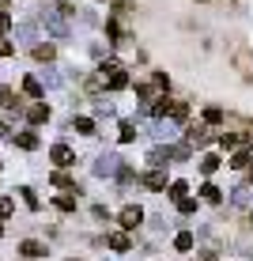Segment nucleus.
I'll use <instances>...</instances> for the list:
<instances>
[{
	"label": "nucleus",
	"instance_id": "f257e3e1",
	"mask_svg": "<svg viewBox=\"0 0 253 261\" xmlns=\"http://www.w3.org/2000/svg\"><path fill=\"white\" fill-rule=\"evenodd\" d=\"M140 223H144V208H140V204H129V208L121 212V227L132 231V227H140Z\"/></svg>",
	"mask_w": 253,
	"mask_h": 261
},
{
	"label": "nucleus",
	"instance_id": "f03ea898",
	"mask_svg": "<svg viewBox=\"0 0 253 261\" xmlns=\"http://www.w3.org/2000/svg\"><path fill=\"white\" fill-rule=\"evenodd\" d=\"M26 121H31V125H46L49 121V106L46 102H34L31 110H26Z\"/></svg>",
	"mask_w": 253,
	"mask_h": 261
},
{
	"label": "nucleus",
	"instance_id": "7ed1b4c3",
	"mask_svg": "<svg viewBox=\"0 0 253 261\" xmlns=\"http://www.w3.org/2000/svg\"><path fill=\"white\" fill-rule=\"evenodd\" d=\"M140 182L148 186V190H155V193H159V190H166V174H162V170H148Z\"/></svg>",
	"mask_w": 253,
	"mask_h": 261
},
{
	"label": "nucleus",
	"instance_id": "20e7f679",
	"mask_svg": "<svg viewBox=\"0 0 253 261\" xmlns=\"http://www.w3.org/2000/svg\"><path fill=\"white\" fill-rule=\"evenodd\" d=\"M53 163H57V167H72V163H76V155H72L68 144H57V148H53Z\"/></svg>",
	"mask_w": 253,
	"mask_h": 261
},
{
	"label": "nucleus",
	"instance_id": "39448f33",
	"mask_svg": "<svg viewBox=\"0 0 253 261\" xmlns=\"http://www.w3.org/2000/svg\"><path fill=\"white\" fill-rule=\"evenodd\" d=\"M19 254H23V257H46V254H49V250H46V246H42V242H38V239H26V242H23V246H19Z\"/></svg>",
	"mask_w": 253,
	"mask_h": 261
},
{
	"label": "nucleus",
	"instance_id": "423d86ee",
	"mask_svg": "<svg viewBox=\"0 0 253 261\" xmlns=\"http://www.w3.org/2000/svg\"><path fill=\"white\" fill-rule=\"evenodd\" d=\"M23 91L31 95V98H46V91H42V84H38L34 76H26V80H23Z\"/></svg>",
	"mask_w": 253,
	"mask_h": 261
},
{
	"label": "nucleus",
	"instance_id": "0eeeda50",
	"mask_svg": "<svg viewBox=\"0 0 253 261\" xmlns=\"http://www.w3.org/2000/svg\"><path fill=\"white\" fill-rule=\"evenodd\" d=\"M110 87H114V91H121V87H129V72L114 68V72H110Z\"/></svg>",
	"mask_w": 253,
	"mask_h": 261
},
{
	"label": "nucleus",
	"instance_id": "6e6552de",
	"mask_svg": "<svg viewBox=\"0 0 253 261\" xmlns=\"http://www.w3.org/2000/svg\"><path fill=\"white\" fill-rule=\"evenodd\" d=\"M249 159H253V151H249V148H242V151H234L231 167H234V170H242V167H249Z\"/></svg>",
	"mask_w": 253,
	"mask_h": 261
},
{
	"label": "nucleus",
	"instance_id": "1a4fd4ad",
	"mask_svg": "<svg viewBox=\"0 0 253 261\" xmlns=\"http://www.w3.org/2000/svg\"><path fill=\"white\" fill-rule=\"evenodd\" d=\"M201 193H204V201H212V204H219V201H223L219 186H212V182H204V186H201Z\"/></svg>",
	"mask_w": 253,
	"mask_h": 261
},
{
	"label": "nucleus",
	"instance_id": "9d476101",
	"mask_svg": "<svg viewBox=\"0 0 253 261\" xmlns=\"http://www.w3.org/2000/svg\"><path fill=\"white\" fill-rule=\"evenodd\" d=\"M110 246L117 250V254H125V250H129L132 242H129V235H125V231H117V235H110Z\"/></svg>",
	"mask_w": 253,
	"mask_h": 261
},
{
	"label": "nucleus",
	"instance_id": "9b49d317",
	"mask_svg": "<svg viewBox=\"0 0 253 261\" xmlns=\"http://www.w3.org/2000/svg\"><path fill=\"white\" fill-rule=\"evenodd\" d=\"M15 144H19V148H38V133H19V137H15Z\"/></svg>",
	"mask_w": 253,
	"mask_h": 261
},
{
	"label": "nucleus",
	"instance_id": "f8f14e48",
	"mask_svg": "<svg viewBox=\"0 0 253 261\" xmlns=\"http://www.w3.org/2000/svg\"><path fill=\"white\" fill-rule=\"evenodd\" d=\"M72 129L83 133V137H91V133H95V121H91V118H76V121H72Z\"/></svg>",
	"mask_w": 253,
	"mask_h": 261
},
{
	"label": "nucleus",
	"instance_id": "ddd939ff",
	"mask_svg": "<svg viewBox=\"0 0 253 261\" xmlns=\"http://www.w3.org/2000/svg\"><path fill=\"white\" fill-rule=\"evenodd\" d=\"M193 242H196V239L189 235V231H182V235L174 239V250H185V254H189V250H193Z\"/></svg>",
	"mask_w": 253,
	"mask_h": 261
},
{
	"label": "nucleus",
	"instance_id": "4468645a",
	"mask_svg": "<svg viewBox=\"0 0 253 261\" xmlns=\"http://www.w3.org/2000/svg\"><path fill=\"white\" fill-rule=\"evenodd\" d=\"M166 114H170V118H174V121H185L189 106H185V102H170V110H166Z\"/></svg>",
	"mask_w": 253,
	"mask_h": 261
},
{
	"label": "nucleus",
	"instance_id": "2eb2a0df",
	"mask_svg": "<svg viewBox=\"0 0 253 261\" xmlns=\"http://www.w3.org/2000/svg\"><path fill=\"white\" fill-rule=\"evenodd\" d=\"M204 121H208V125H219V121H223V110H219V106H208V110H204Z\"/></svg>",
	"mask_w": 253,
	"mask_h": 261
},
{
	"label": "nucleus",
	"instance_id": "dca6fc26",
	"mask_svg": "<svg viewBox=\"0 0 253 261\" xmlns=\"http://www.w3.org/2000/svg\"><path fill=\"white\" fill-rule=\"evenodd\" d=\"M114 167H117V159L114 155H102V163H98L95 170H98V174H114Z\"/></svg>",
	"mask_w": 253,
	"mask_h": 261
},
{
	"label": "nucleus",
	"instance_id": "f3484780",
	"mask_svg": "<svg viewBox=\"0 0 253 261\" xmlns=\"http://www.w3.org/2000/svg\"><path fill=\"white\" fill-rule=\"evenodd\" d=\"M0 106H8V110L19 106V102H15V95H12V87H0Z\"/></svg>",
	"mask_w": 253,
	"mask_h": 261
},
{
	"label": "nucleus",
	"instance_id": "a211bd4d",
	"mask_svg": "<svg viewBox=\"0 0 253 261\" xmlns=\"http://www.w3.org/2000/svg\"><path fill=\"white\" fill-rule=\"evenodd\" d=\"M219 144H223V148H238V144H242V137H238V133H223V137H219Z\"/></svg>",
	"mask_w": 253,
	"mask_h": 261
},
{
	"label": "nucleus",
	"instance_id": "6ab92c4d",
	"mask_svg": "<svg viewBox=\"0 0 253 261\" xmlns=\"http://www.w3.org/2000/svg\"><path fill=\"white\" fill-rule=\"evenodd\" d=\"M185 190H189L185 182H170V190H166V193L174 197V201H182V197H185Z\"/></svg>",
	"mask_w": 253,
	"mask_h": 261
},
{
	"label": "nucleus",
	"instance_id": "aec40b11",
	"mask_svg": "<svg viewBox=\"0 0 253 261\" xmlns=\"http://www.w3.org/2000/svg\"><path fill=\"white\" fill-rule=\"evenodd\" d=\"M53 186H61V190H76V182H72L68 174H53Z\"/></svg>",
	"mask_w": 253,
	"mask_h": 261
},
{
	"label": "nucleus",
	"instance_id": "412c9836",
	"mask_svg": "<svg viewBox=\"0 0 253 261\" xmlns=\"http://www.w3.org/2000/svg\"><path fill=\"white\" fill-rule=\"evenodd\" d=\"M178 208H182V216H193V212H196V201H189V197H182V201H178Z\"/></svg>",
	"mask_w": 253,
	"mask_h": 261
},
{
	"label": "nucleus",
	"instance_id": "4be33fe9",
	"mask_svg": "<svg viewBox=\"0 0 253 261\" xmlns=\"http://www.w3.org/2000/svg\"><path fill=\"white\" fill-rule=\"evenodd\" d=\"M189 140H193V144H204V140H208V133L201 129V125H196V129H189Z\"/></svg>",
	"mask_w": 253,
	"mask_h": 261
},
{
	"label": "nucleus",
	"instance_id": "5701e85b",
	"mask_svg": "<svg viewBox=\"0 0 253 261\" xmlns=\"http://www.w3.org/2000/svg\"><path fill=\"white\" fill-rule=\"evenodd\" d=\"M215 167H219V159H215V155H204V163H201V170H204V174H212Z\"/></svg>",
	"mask_w": 253,
	"mask_h": 261
},
{
	"label": "nucleus",
	"instance_id": "b1692460",
	"mask_svg": "<svg viewBox=\"0 0 253 261\" xmlns=\"http://www.w3.org/2000/svg\"><path fill=\"white\" fill-rule=\"evenodd\" d=\"M34 57H38V61H53V46H38V49H34Z\"/></svg>",
	"mask_w": 253,
	"mask_h": 261
},
{
	"label": "nucleus",
	"instance_id": "393cba45",
	"mask_svg": "<svg viewBox=\"0 0 253 261\" xmlns=\"http://www.w3.org/2000/svg\"><path fill=\"white\" fill-rule=\"evenodd\" d=\"M57 208L61 212H72V208H76V201H72V197H57Z\"/></svg>",
	"mask_w": 253,
	"mask_h": 261
},
{
	"label": "nucleus",
	"instance_id": "a878e982",
	"mask_svg": "<svg viewBox=\"0 0 253 261\" xmlns=\"http://www.w3.org/2000/svg\"><path fill=\"white\" fill-rule=\"evenodd\" d=\"M12 208H15L12 197H0V216H12Z\"/></svg>",
	"mask_w": 253,
	"mask_h": 261
},
{
	"label": "nucleus",
	"instance_id": "bb28decb",
	"mask_svg": "<svg viewBox=\"0 0 253 261\" xmlns=\"http://www.w3.org/2000/svg\"><path fill=\"white\" fill-rule=\"evenodd\" d=\"M121 140H125V144L136 140V129H132V125H121Z\"/></svg>",
	"mask_w": 253,
	"mask_h": 261
},
{
	"label": "nucleus",
	"instance_id": "cd10ccee",
	"mask_svg": "<svg viewBox=\"0 0 253 261\" xmlns=\"http://www.w3.org/2000/svg\"><path fill=\"white\" fill-rule=\"evenodd\" d=\"M12 53H15V46H12V42H4V38H0V57H12Z\"/></svg>",
	"mask_w": 253,
	"mask_h": 261
},
{
	"label": "nucleus",
	"instance_id": "c85d7f7f",
	"mask_svg": "<svg viewBox=\"0 0 253 261\" xmlns=\"http://www.w3.org/2000/svg\"><path fill=\"white\" fill-rule=\"evenodd\" d=\"M8 27H12V15H8V12H0V31H8Z\"/></svg>",
	"mask_w": 253,
	"mask_h": 261
},
{
	"label": "nucleus",
	"instance_id": "c756f323",
	"mask_svg": "<svg viewBox=\"0 0 253 261\" xmlns=\"http://www.w3.org/2000/svg\"><path fill=\"white\" fill-rule=\"evenodd\" d=\"M4 8H8V0H0V12H4Z\"/></svg>",
	"mask_w": 253,
	"mask_h": 261
},
{
	"label": "nucleus",
	"instance_id": "7c9ffc66",
	"mask_svg": "<svg viewBox=\"0 0 253 261\" xmlns=\"http://www.w3.org/2000/svg\"><path fill=\"white\" fill-rule=\"evenodd\" d=\"M249 227H253V212H249Z\"/></svg>",
	"mask_w": 253,
	"mask_h": 261
},
{
	"label": "nucleus",
	"instance_id": "2f4dec72",
	"mask_svg": "<svg viewBox=\"0 0 253 261\" xmlns=\"http://www.w3.org/2000/svg\"><path fill=\"white\" fill-rule=\"evenodd\" d=\"M0 235H4V227H0Z\"/></svg>",
	"mask_w": 253,
	"mask_h": 261
}]
</instances>
